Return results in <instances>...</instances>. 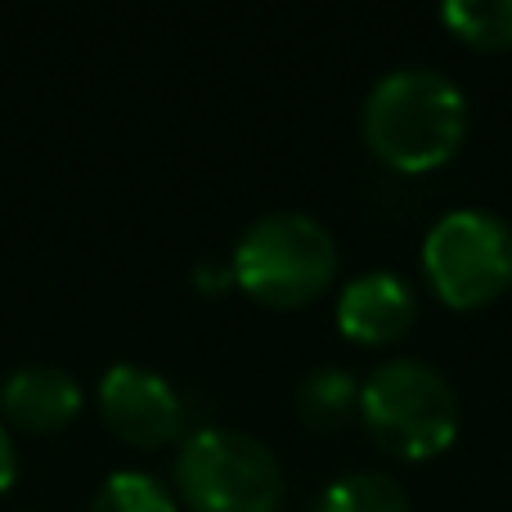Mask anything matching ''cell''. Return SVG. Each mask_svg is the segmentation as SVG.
Wrapping results in <instances>:
<instances>
[{"mask_svg": "<svg viewBox=\"0 0 512 512\" xmlns=\"http://www.w3.org/2000/svg\"><path fill=\"white\" fill-rule=\"evenodd\" d=\"M360 131L382 167L423 176L459 153L468 135V99L436 68H396L369 90Z\"/></svg>", "mask_w": 512, "mask_h": 512, "instance_id": "obj_1", "label": "cell"}, {"mask_svg": "<svg viewBox=\"0 0 512 512\" xmlns=\"http://www.w3.org/2000/svg\"><path fill=\"white\" fill-rule=\"evenodd\" d=\"M234 288L274 310L315 301L337 274V243L315 216L270 212L243 230L230 252Z\"/></svg>", "mask_w": 512, "mask_h": 512, "instance_id": "obj_2", "label": "cell"}, {"mask_svg": "<svg viewBox=\"0 0 512 512\" xmlns=\"http://www.w3.org/2000/svg\"><path fill=\"white\" fill-rule=\"evenodd\" d=\"M360 418L391 459H436L459 436V396L423 360H387L364 378Z\"/></svg>", "mask_w": 512, "mask_h": 512, "instance_id": "obj_3", "label": "cell"}, {"mask_svg": "<svg viewBox=\"0 0 512 512\" xmlns=\"http://www.w3.org/2000/svg\"><path fill=\"white\" fill-rule=\"evenodd\" d=\"M176 490L189 512H274L283 504V468L256 436L203 427L180 445Z\"/></svg>", "mask_w": 512, "mask_h": 512, "instance_id": "obj_4", "label": "cell"}, {"mask_svg": "<svg viewBox=\"0 0 512 512\" xmlns=\"http://www.w3.org/2000/svg\"><path fill=\"white\" fill-rule=\"evenodd\" d=\"M423 274L454 310H477L512 288V230L495 212H445L423 239Z\"/></svg>", "mask_w": 512, "mask_h": 512, "instance_id": "obj_5", "label": "cell"}, {"mask_svg": "<svg viewBox=\"0 0 512 512\" xmlns=\"http://www.w3.org/2000/svg\"><path fill=\"white\" fill-rule=\"evenodd\" d=\"M99 414L135 450H162L180 436L185 409L167 378L140 369V364H113L99 378Z\"/></svg>", "mask_w": 512, "mask_h": 512, "instance_id": "obj_6", "label": "cell"}, {"mask_svg": "<svg viewBox=\"0 0 512 512\" xmlns=\"http://www.w3.org/2000/svg\"><path fill=\"white\" fill-rule=\"evenodd\" d=\"M418 315V297L409 279L391 270H369L351 279L337 297V328L355 346H391L409 333Z\"/></svg>", "mask_w": 512, "mask_h": 512, "instance_id": "obj_7", "label": "cell"}, {"mask_svg": "<svg viewBox=\"0 0 512 512\" xmlns=\"http://www.w3.org/2000/svg\"><path fill=\"white\" fill-rule=\"evenodd\" d=\"M0 414L18 432L54 436L81 414V387L54 364H23L0 382Z\"/></svg>", "mask_w": 512, "mask_h": 512, "instance_id": "obj_8", "label": "cell"}, {"mask_svg": "<svg viewBox=\"0 0 512 512\" xmlns=\"http://www.w3.org/2000/svg\"><path fill=\"white\" fill-rule=\"evenodd\" d=\"M297 409L315 432H333V427H342L351 414H360V382L346 369H315L301 382Z\"/></svg>", "mask_w": 512, "mask_h": 512, "instance_id": "obj_9", "label": "cell"}, {"mask_svg": "<svg viewBox=\"0 0 512 512\" xmlns=\"http://www.w3.org/2000/svg\"><path fill=\"white\" fill-rule=\"evenodd\" d=\"M441 23L450 36L477 50H508L512 45V0H450L441 5Z\"/></svg>", "mask_w": 512, "mask_h": 512, "instance_id": "obj_10", "label": "cell"}, {"mask_svg": "<svg viewBox=\"0 0 512 512\" xmlns=\"http://www.w3.org/2000/svg\"><path fill=\"white\" fill-rule=\"evenodd\" d=\"M315 512H409V499L382 472H351L315 499Z\"/></svg>", "mask_w": 512, "mask_h": 512, "instance_id": "obj_11", "label": "cell"}, {"mask_svg": "<svg viewBox=\"0 0 512 512\" xmlns=\"http://www.w3.org/2000/svg\"><path fill=\"white\" fill-rule=\"evenodd\" d=\"M90 512H176V495L149 472H113L95 490Z\"/></svg>", "mask_w": 512, "mask_h": 512, "instance_id": "obj_12", "label": "cell"}, {"mask_svg": "<svg viewBox=\"0 0 512 512\" xmlns=\"http://www.w3.org/2000/svg\"><path fill=\"white\" fill-rule=\"evenodd\" d=\"M194 283H198V292H207V297H216V292H225V288H234V270H230V261H203L194 270Z\"/></svg>", "mask_w": 512, "mask_h": 512, "instance_id": "obj_13", "label": "cell"}, {"mask_svg": "<svg viewBox=\"0 0 512 512\" xmlns=\"http://www.w3.org/2000/svg\"><path fill=\"white\" fill-rule=\"evenodd\" d=\"M14 472H18V459H14V441H9L5 423H0V495L14 486Z\"/></svg>", "mask_w": 512, "mask_h": 512, "instance_id": "obj_14", "label": "cell"}]
</instances>
